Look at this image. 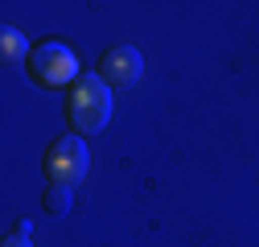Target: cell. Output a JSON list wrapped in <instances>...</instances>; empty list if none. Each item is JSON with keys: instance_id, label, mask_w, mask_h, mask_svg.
<instances>
[{"instance_id": "obj_1", "label": "cell", "mask_w": 259, "mask_h": 247, "mask_svg": "<svg viewBox=\"0 0 259 247\" xmlns=\"http://www.w3.org/2000/svg\"><path fill=\"white\" fill-rule=\"evenodd\" d=\"M111 119V87L99 74H78L66 95V124L74 136H99Z\"/></svg>"}, {"instance_id": "obj_4", "label": "cell", "mask_w": 259, "mask_h": 247, "mask_svg": "<svg viewBox=\"0 0 259 247\" xmlns=\"http://www.w3.org/2000/svg\"><path fill=\"white\" fill-rule=\"evenodd\" d=\"M95 74H99L107 87L127 91V87H136L140 74H144V54H140L136 46H127V42L107 46V50L99 54V62H95Z\"/></svg>"}, {"instance_id": "obj_5", "label": "cell", "mask_w": 259, "mask_h": 247, "mask_svg": "<svg viewBox=\"0 0 259 247\" xmlns=\"http://www.w3.org/2000/svg\"><path fill=\"white\" fill-rule=\"evenodd\" d=\"M29 54H33V46H29V37L21 29H13V25L0 29V58H5V66H25Z\"/></svg>"}, {"instance_id": "obj_3", "label": "cell", "mask_w": 259, "mask_h": 247, "mask_svg": "<svg viewBox=\"0 0 259 247\" xmlns=\"http://www.w3.org/2000/svg\"><path fill=\"white\" fill-rule=\"evenodd\" d=\"M41 173H46V181H50V185L74 190V185L91 173V152H87V140H82V136H74V132L50 140L46 157H41Z\"/></svg>"}, {"instance_id": "obj_2", "label": "cell", "mask_w": 259, "mask_h": 247, "mask_svg": "<svg viewBox=\"0 0 259 247\" xmlns=\"http://www.w3.org/2000/svg\"><path fill=\"white\" fill-rule=\"evenodd\" d=\"M25 70H29V78H33L37 87L62 91V87H74L78 83V58H74V50L66 42L41 37V42H33V54H29Z\"/></svg>"}, {"instance_id": "obj_6", "label": "cell", "mask_w": 259, "mask_h": 247, "mask_svg": "<svg viewBox=\"0 0 259 247\" xmlns=\"http://www.w3.org/2000/svg\"><path fill=\"white\" fill-rule=\"evenodd\" d=\"M41 210H46V214H66V210H70V190H62V185H46Z\"/></svg>"}, {"instance_id": "obj_7", "label": "cell", "mask_w": 259, "mask_h": 247, "mask_svg": "<svg viewBox=\"0 0 259 247\" xmlns=\"http://www.w3.org/2000/svg\"><path fill=\"white\" fill-rule=\"evenodd\" d=\"M0 247H33V243H29V235H17V231H13V235L0 243Z\"/></svg>"}]
</instances>
